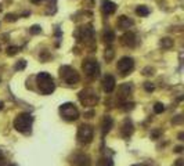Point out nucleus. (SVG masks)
I'll return each mask as SVG.
<instances>
[{
  "label": "nucleus",
  "instance_id": "aec40b11",
  "mask_svg": "<svg viewBox=\"0 0 184 166\" xmlns=\"http://www.w3.org/2000/svg\"><path fill=\"white\" fill-rule=\"evenodd\" d=\"M136 14L137 15H140V17H147L148 14H150V8L147 7V6H139V7L136 8Z\"/></svg>",
  "mask_w": 184,
  "mask_h": 166
},
{
  "label": "nucleus",
  "instance_id": "cd10ccee",
  "mask_svg": "<svg viewBox=\"0 0 184 166\" xmlns=\"http://www.w3.org/2000/svg\"><path fill=\"white\" fill-rule=\"evenodd\" d=\"M143 73H144L145 76H150V75H152V73H154V69L150 68V67H147V68L143 69Z\"/></svg>",
  "mask_w": 184,
  "mask_h": 166
},
{
  "label": "nucleus",
  "instance_id": "0eeeda50",
  "mask_svg": "<svg viewBox=\"0 0 184 166\" xmlns=\"http://www.w3.org/2000/svg\"><path fill=\"white\" fill-rule=\"evenodd\" d=\"M82 69L86 73V76H89L90 79H96L100 75V65L96 60H86L82 64Z\"/></svg>",
  "mask_w": 184,
  "mask_h": 166
},
{
  "label": "nucleus",
  "instance_id": "4468645a",
  "mask_svg": "<svg viewBox=\"0 0 184 166\" xmlns=\"http://www.w3.org/2000/svg\"><path fill=\"white\" fill-rule=\"evenodd\" d=\"M72 163L75 166H90V159H89L87 155L84 154H78L73 156Z\"/></svg>",
  "mask_w": 184,
  "mask_h": 166
},
{
  "label": "nucleus",
  "instance_id": "dca6fc26",
  "mask_svg": "<svg viewBox=\"0 0 184 166\" xmlns=\"http://www.w3.org/2000/svg\"><path fill=\"white\" fill-rule=\"evenodd\" d=\"M101 8H103V12L109 15V14H114L116 10V4L111 0H103V4H101Z\"/></svg>",
  "mask_w": 184,
  "mask_h": 166
},
{
  "label": "nucleus",
  "instance_id": "bb28decb",
  "mask_svg": "<svg viewBox=\"0 0 184 166\" xmlns=\"http://www.w3.org/2000/svg\"><path fill=\"white\" fill-rule=\"evenodd\" d=\"M144 89L151 93V91H154V89H155V87H154V85H152L151 82H145V83H144Z\"/></svg>",
  "mask_w": 184,
  "mask_h": 166
},
{
  "label": "nucleus",
  "instance_id": "b1692460",
  "mask_svg": "<svg viewBox=\"0 0 184 166\" xmlns=\"http://www.w3.org/2000/svg\"><path fill=\"white\" fill-rule=\"evenodd\" d=\"M165 111V107L162 102H156L155 105H154V112L155 113H162Z\"/></svg>",
  "mask_w": 184,
  "mask_h": 166
},
{
  "label": "nucleus",
  "instance_id": "ea45409f",
  "mask_svg": "<svg viewBox=\"0 0 184 166\" xmlns=\"http://www.w3.org/2000/svg\"><path fill=\"white\" fill-rule=\"evenodd\" d=\"M132 166H140V165H132Z\"/></svg>",
  "mask_w": 184,
  "mask_h": 166
},
{
  "label": "nucleus",
  "instance_id": "e433bc0d",
  "mask_svg": "<svg viewBox=\"0 0 184 166\" xmlns=\"http://www.w3.org/2000/svg\"><path fill=\"white\" fill-rule=\"evenodd\" d=\"M3 108H4V104H3V102H1V101H0V111L3 110Z\"/></svg>",
  "mask_w": 184,
  "mask_h": 166
},
{
  "label": "nucleus",
  "instance_id": "f3484780",
  "mask_svg": "<svg viewBox=\"0 0 184 166\" xmlns=\"http://www.w3.org/2000/svg\"><path fill=\"white\" fill-rule=\"evenodd\" d=\"M132 25H133V20H130L129 17L120 15L119 18H118V26H119V29H128V28H130Z\"/></svg>",
  "mask_w": 184,
  "mask_h": 166
},
{
  "label": "nucleus",
  "instance_id": "72a5a7b5",
  "mask_svg": "<svg viewBox=\"0 0 184 166\" xmlns=\"http://www.w3.org/2000/svg\"><path fill=\"white\" fill-rule=\"evenodd\" d=\"M4 165V156H3V154L0 152V166H3Z\"/></svg>",
  "mask_w": 184,
  "mask_h": 166
},
{
  "label": "nucleus",
  "instance_id": "473e14b6",
  "mask_svg": "<svg viewBox=\"0 0 184 166\" xmlns=\"http://www.w3.org/2000/svg\"><path fill=\"white\" fill-rule=\"evenodd\" d=\"M93 115H94V112H93V111H89V112L84 113V116H86V118H92Z\"/></svg>",
  "mask_w": 184,
  "mask_h": 166
},
{
  "label": "nucleus",
  "instance_id": "c756f323",
  "mask_svg": "<svg viewBox=\"0 0 184 166\" xmlns=\"http://www.w3.org/2000/svg\"><path fill=\"white\" fill-rule=\"evenodd\" d=\"M159 136H161V132H159V130H154V132L151 133V138H152V140H156V138L159 137Z\"/></svg>",
  "mask_w": 184,
  "mask_h": 166
},
{
  "label": "nucleus",
  "instance_id": "4c0bfd02",
  "mask_svg": "<svg viewBox=\"0 0 184 166\" xmlns=\"http://www.w3.org/2000/svg\"><path fill=\"white\" fill-rule=\"evenodd\" d=\"M32 3H39V1H42V0H31Z\"/></svg>",
  "mask_w": 184,
  "mask_h": 166
},
{
  "label": "nucleus",
  "instance_id": "f704fd0d",
  "mask_svg": "<svg viewBox=\"0 0 184 166\" xmlns=\"http://www.w3.org/2000/svg\"><path fill=\"white\" fill-rule=\"evenodd\" d=\"M1 39H3V40H7L8 36H7V35H1Z\"/></svg>",
  "mask_w": 184,
  "mask_h": 166
},
{
  "label": "nucleus",
  "instance_id": "393cba45",
  "mask_svg": "<svg viewBox=\"0 0 184 166\" xmlns=\"http://www.w3.org/2000/svg\"><path fill=\"white\" fill-rule=\"evenodd\" d=\"M29 32L32 33V35H37V33L42 32V28H40L39 25H33V26H31V28H29Z\"/></svg>",
  "mask_w": 184,
  "mask_h": 166
},
{
  "label": "nucleus",
  "instance_id": "4be33fe9",
  "mask_svg": "<svg viewBox=\"0 0 184 166\" xmlns=\"http://www.w3.org/2000/svg\"><path fill=\"white\" fill-rule=\"evenodd\" d=\"M18 51H20V49H18L17 46H10V47H7V49H6L7 56H14V54H17Z\"/></svg>",
  "mask_w": 184,
  "mask_h": 166
},
{
  "label": "nucleus",
  "instance_id": "1a4fd4ad",
  "mask_svg": "<svg viewBox=\"0 0 184 166\" xmlns=\"http://www.w3.org/2000/svg\"><path fill=\"white\" fill-rule=\"evenodd\" d=\"M79 39L83 40L84 43H92L94 40V31H93L92 25H84L79 31Z\"/></svg>",
  "mask_w": 184,
  "mask_h": 166
},
{
  "label": "nucleus",
  "instance_id": "f03ea898",
  "mask_svg": "<svg viewBox=\"0 0 184 166\" xmlns=\"http://www.w3.org/2000/svg\"><path fill=\"white\" fill-rule=\"evenodd\" d=\"M32 123H33V116L28 112H22L20 115H17L14 119V129L20 133L28 134L32 130Z\"/></svg>",
  "mask_w": 184,
  "mask_h": 166
},
{
  "label": "nucleus",
  "instance_id": "39448f33",
  "mask_svg": "<svg viewBox=\"0 0 184 166\" xmlns=\"http://www.w3.org/2000/svg\"><path fill=\"white\" fill-rule=\"evenodd\" d=\"M60 113L62 116V119H65L68 122H73L79 118V110L72 102H64L62 105H60Z\"/></svg>",
  "mask_w": 184,
  "mask_h": 166
},
{
  "label": "nucleus",
  "instance_id": "412c9836",
  "mask_svg": "<svg viewBox=\"0 0 184 166\" xmlns=\"http://www.w3.org/2000/svg\"><path fill=\"white\" fill-rule=\"evenodd\" d=\"M161 46H162V49H170L173 46V39L170 37H163V39H161Z\"/></svg>",
  "mask_w": 184,
  "mask_h": 166
},
{
  "label": "nucleus",
  "instance_id": "2eb2a0df",
  "mask_svg": "<svg viewBox=\"0 0 184 166\" xmlns=\"http://www.w3.org/2000/svg\"><path fill=\"white\" fill-rule=\"evenodd\" d=\"M112 126H114V121H112L111 116H104L103 119V123H101V134H103V137H104L107 133H109V130L112 129Z\"/></svg>",
  "mask_w": 184,
  "mask_h": 166
},
{
  "label": "nucleus",
  "instance_id": "6ab92c4d",
  "mask_svg": "<svg viewBox=\"0 0 184 166\" xmlns=\"http://www.w3.org/2000/svg\"><path fill=\"white\" fill-rule=\"evenodd\" d=\"M97 166H114V162L109 156H101L97 162Z\"/></svg>",
  "mask_w": 184,
  "mask_h": 166
},
{
  "label": "nucleus",
  "instance_id": "6e6552de",
  "mask_svg": "<svg viewBox=\"0 0 184 166\" xmlns=\"http://www.w3.org/2000/svg\"><path fill=\"white\" fill-rule=\"evenodd\" d=\"M133 67H134V61H133L132 57H122V58L118 61V64H116V69H118L123 76H126L128 73H130Z\"/></svg>",
  "mask_w": 184,
  "mask_h": 166
},
{
  "label": "nucleus",
  "instance_id": "7c9ffc66",
  "mask_svg": "<svg viewBox=\"0 0 184 166\" xmlns=\"http://www.w3.org/2000/svg\"><path fill=\"white\" fill-rule=\"evenodd\" d=\"M174 166H184V161H183V159H177V161H176V162H174Z\"/></svg>",
  "mask_w": 184,
  "mask_h": 166
},
{
  "label": "nucleus",
  "instance_id": "ddd939ff",
  "mask_svg": "<svg viewBox=\"0 0 184 166\" xmlns=\"http://www.w3.org/2000/svg\"><path fill=\"white\" fill-rule=\"evenodd\" d=\"M120 43L126 47H133L136 45V35L133 32H126L123 33V36L120 37Z\"/></svg>",
  "mask_w": 184,
  "mask_h": 166
},
{
  "label": "nucleus",
  "instance_id": "a211bd4d",
  "mask_svg": "<svg viewBox=\"0 0 184 166\" xmlns=\"http://www.w3.org/2000/svg\"><path fill=\"white\" fill-rule=\"evenodd\" d=\"M103 39H104L105 43H112L114 42V39H115V33L112 32V31H109V29H107V31H104V33H103Z\"/></svg>",
  "mask_w": 184,
  "mask_h": 166
},
{
  "label": "nucleus",
  "instance_id": "2f4dec72",
  "mask_svg": "<svg viewBox=\"0 0 184 166\" xmlns=\"http://www.w3.org/2000/svg\"><path fill=\"white\" fill-rule=\"evenodd\" d=\"M181 151H183V147L181 146H177L176 148H174V152H177V154H180Z\"/></svg>",
  "mask_w": 184,
  "mask_h": 166
},
{
  "label": "nucleus",
  "instance_id": "5701e85b",
  "mask_svg": "<svg viewBox=\"0 0 184 166\" xmlns=\"http://www.w3.org/2000/svg\"><path fill=\"white\" fill-rule=\"evenodd\" d=\"M25 67H26V61H25V60H20L15 65H14L15 71H22V69H24Z\"/></svg>",
  "mask_w": 184,
  "mask_h": 166
},
{
  "label": "nucleus",
  "instance_id": "423d86ee",
  "mask_svg": "<svg viewBox=\"0 0 184 166\" xmlns=\"http://www.w3.org/2000/svg\"><path fill=\"white\" fill-rule=\"evenodd\" d=\"M78 141L82 143V144H90L93 141V137H94V129L93 126L87 125V123H83V125L79 126L78 129Z\"/></svg>",
  "mask_w": 184,
  "mask_h": 166
},
{
  "label": "nucleus",
  "instance_id": "20e7f679",
  "mask_svg": "<svg viewBox=\"0 0 184 166\" xmlns=\"http://www.w3.org/2000/svg\"><path fill=\"white\" fill-rule=\"evenodd\" d=\"M60 76L67 85H76V83L80 80L79 73L76 72L72 67H69V65L61 67L60 68Z\"/></svg>",
  "mask_w": 184,
  "mask_h": 166
},
{
  "label": "nucleus",
  "instance_id": "c9c22d12",
  "mask_svg": "<svg viewBox=\"0 0 184 166\" xmlns=\"http://www.w3.org/2000/svg\"><path fill=\"white\" fill-rule=\"evenodd\" d=\"M183 137H184V134H183V133L179 134V140H183Z\"/></svg>",
  "mask_w": 184,
  "mask_h": 166
},
{
  "label": "nucleus",
  "instance_id": "9d476101",
  "mask_svg": "<svg viewBox=\"0 0 184 166\" xmlns=\"http://www.w3.org/2000/svg\"><path fill=\"white\" fill-rule=\"evenodd\" d=\"M133 132H134V126H133V122L129 119V118H126L123 121V123H122V129H120V134H122V137L123 138H129L130 136L133 134Z\"/></svg>",
  "mask_w": 184,
  "mask_h": 166
},
{
  "label": "nucleus",
  "instance_id": "c85d7f7f",
  "mask_svg": "<svg viewBox=\"0 0 184 166\" xmlns=\"http://www.w3.org/2000/svg\"><path fill=\"white\" fill-rule=\"evenodd\" d=\"M15 20H17V15H14V14H7L6 15V21H8V22H14Z\"/></svg>",
  "mask_w": 184,
  "mask_h": 166
},
{
  "label": "nucleus",
  "instance_id": "f257e3e1",
  "mask_svg": "<svg viewBox=\"0 0 184 166\" xmlns=\"http://www.w3.org/2000/svg\"><path fill=\"white\" fill-rule=\"evenodd\" d=\"M36 83L37 87H39L40 93L44 94V96H48L51 94L56 89V83H54V79L51 78V75L47 72H39L36 75Z\"/></svg>",
  "mask_w": 184,
  "mask_h": 166
},
{
  "label": "nucleus",
  "instance_id": "9b49d317",
  "mask_svg": "<svg viewBox=\"0 0 184 166\" xmlns=\"http://www.w3.org/2000/svg\"><path fill=\"white\" fill-rule=\"evenodd\" d=\"M101 85H103V90H104L105 93H112L114 89H115V78L112 76V75H105L103 78Z\"/></svg>",
  "mask_w": 184,
  "mask_h": 166
},
{
  "label": "nucleus",
  "instance_id": "a878e982",
  "mask_svg": "<svg viewBox=\"0 0 184 166\" xmlns=\"http://www.w3.org/2000/svg\"><path fill=\"white\" fill-rule=\"evenodd\" d=\"M104 57H105V60H107V61H111L112 57H114V50H112V49H107V50H105Z\"/></svg>",
  "mask_w": 184,
  "mask_h": 166
},
{
  "label": "nucleus",
  "instance_id": "7ed1b4c3",
  "mask_svg": "<svg viewBox=\"0 0 184 166\" xmlns=\"http://www.w3.org/2000/svg\"><path fill=\"white\" fill-rule=\"evenodd\" d=\"M78 97H79V101L83 104V107H93V105H97V102H98V94H97L96 90L90 89H83L80 90L79 94H78Z\"/></svg>",
  "mask_w": 184,
  "mask_h": 166
},
{
  "label": "nucleus",
  "instance_id": "58836bf2",
  "mask_svg": "<svg viewBox=\"0 0 184 166\" xmlns=\"http://www.w3.org/2000/svg\"><path fill=\"white\" fill-rule=\"evenodd\" d=\"M7 166H17L15 163H10V165H7Z\"/></svg>",
  "mask_w": 184,
  "mask_h": 166
},
{
  "label": "nucleus",
  "instance_id": "f8f14e48",
  "mask_svg": "<svg viewBox=\"0 0 184 166\" xmlns=\"http://www.w3.org/2000/svg\"><path fill=\"white\" fill-rule=\"evenodd\" d=\"M130 93H132V85H129V83H123V85L119 86L118 97H119L120 101H125V100H128V98H129Z\"/></svg>",
  "mask_w": 184,
  "mask_h": 166
}]
</instances>
